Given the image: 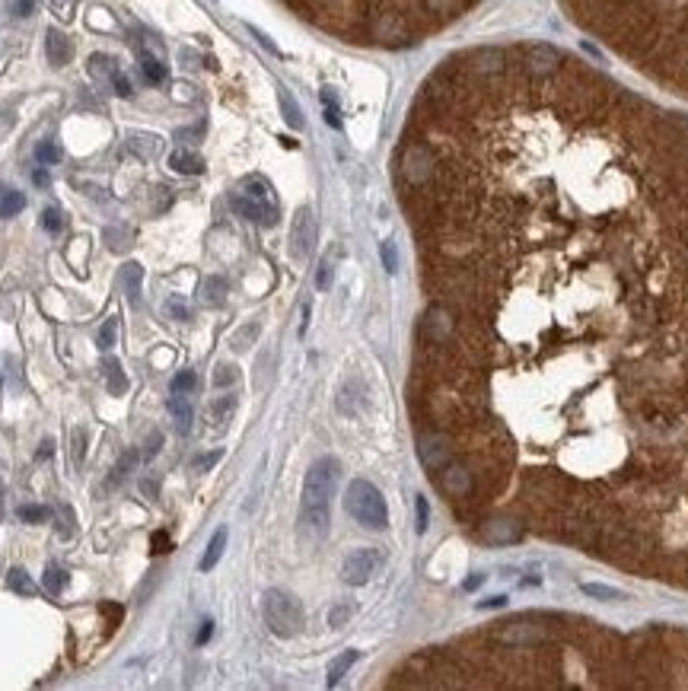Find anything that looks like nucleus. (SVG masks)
Segmentation results:
<instances>
[{"mask_svg": "<svg viewBox=\"0 0 688 691\" xmlns=\"http://www.w3.org/2000/svg\"><path fill=\"white\" fill-rule=\"evenodd\" d=\"M280 109H284V118H287V124L290 128H303V115H300V109H297V102H293V96L290 93H280Z\"/></svg>", "mask_w": 688, "mask_h": 691, "instance_id": "obj_28", "label": "nucleus"}, {"mask_svg": "<svg viewBox=\"0 0 688 691\" xmlns=\"http://www.w3.org/2000/svg\"><path fill=\"white\" fill-rule=\"evenodd\" d=\"M249 32H252V36H255V38H258V42H261V45H265V48H268V51H274V55H278V48H274V42H271V38H268V36H261V32H258V29H249Z\"/></svg>", "mask_w": 688, "mask_h": 691, "instance_id": "obj_57", "label": "nucleus"}, {"mask_svg": "<svg viewBox=\"0 0 688 691\" xmlns=\"http://www.w3.org/2000/svg\"><path fill=\"white\" fill-rule=\"evenodd\" d=\"M224 548H226V529H217V532H214V538L207 542L204 557L198 561V570H201V574H207V570L217 567V561L224 557Z\"/></svg>", "mask_w": 688, "mask_h": 691, "instance_id": "obj_17", "label": "nucleus"}, {"mask_svg": "<svg viewBox=\"0 0 688 691\" xmlns=\"http://www.w3.org/2000/svg\"><path fill=\"white\" fill-rule=\"evenodd\" d=\"M141 74L147 77V83L160 87V83L166 80V64L156 61V58H143V61H141Z\"/></svg>", "mask_w": 688, "mask_h": 691, "instance_id": "obj_26", "label": "nucleus"}, {"mask_svg": "<svg viewBox=\"0 0 688 691\" xmlns=\"http://www.w3.org/2000/svg\"><path fill=\"white\" fill-rule=\"evenodd\" d=\"M211 634H214V621L207 618V621L201 624V631H198V637H195V643H198V647H201V643H207V641H211Z\"/></svg>", "mask_w": 688, "mask_h": 691, "instance_id": "obj_51", "label": "nucleus"}, {"mask_svg": "<svg viewBox=\"0 0 688 691\" xmlns=\"http://www.w3.org/2000/svg\"><path fill=\"white\" fill-rule=\"evenodd\" d=\"M242 192H246V195H252L258 204H265V207L271 210V214H278V197H274L271 185H268V182L261 179V175H252V179H246V182H242Z\"/></svg>", "mask_w": 688, "mask_h": 691, "instance_id": "obj_15", "label": "nucleus"}, {"mask_svg": "<svg viewBox=\"0 0 688 691\" xmlns=\"http://www.w3.org/2000/svg\"><path fill=\"white\" fill-rule=\"evenodd\" d=\"M226 290H229V284H226L224 278H207L204 287H201V303H204V306H211V309L224 306V303H226Z\"/></svg>", "mask_w": 688, "mask_h": 691, "instance_id": "obj_18", "label": "nucleus"}, {"mask_svg": "<svg viewBox=\"0 0 688 691\" xmlns=\"http://www.w3.org/2000/svg\"><path fill=\"white\" fill-rule=\"evenodd\" d=\"M169 169H175L182 175H198V173H204V160L198 153H192V150H173Z\"/></svg>", "mask_w": 688, "mask_h": 691, "instance_id": "obj_16", "label": "nucleus"}, {"mask_svg": "<svg viewBox=\"0 0 688 691\" xmlns=\"http://www.w3.org/2000/svg\"><path fill=\"white\" fill-rule=\"evenodd\" d=\"M141 491L147 494L150 500H156V494H160V484H156V478H143V481H141Z\"/></svg>", "mask_w": 688, "mask_h": 691, "instance_id": "obj_52", "label": "nucleus"}, {"mask_svg": "<svg viewBox=\"0 0 688 691\" xmlns=\"http://www.w3.org/2000/svg\"><path fill=\"white\" fill-rule=\"evenodd\" d=\"M583 596L589 599H599V602H621V599H628L621 589H612V587H602V583H580Z\"/></svg>", "mask_w": 688, "mask_h": 691, "instance_id": "obj_23", "label": "nucleus"}, {"mask_svg": "<svg viewBox=\"0 0 688 691\" xmlns=\"http://www.w3.org/2000/svg\"><path fill=\"white\" fill-rule=\"evenodd\" d=\"M198 389V373L195 370H182L173 376V392H195Z\"/></svg>", "mask_w": 688, "mask_h": 691, "instance_id": "obj_32", "label": "nucleus"}, {"mask_svg": "<svg viewBox=\"0 0 688 691\" xmlns=\"http://www.w3.org/2000/svg\"><path fill=\"white\" fill-rule=\"evenodd\" d=\"M379 255H383V265H386V271H389V274H395V271H398V249H395V242H392V239H386L383 246H379Z\"/></svg>", "mask_w": 688, "mask_h": 691, "instance_id": "obj_33", "label": "nucleus"}, {"mask_svg": "<svg viewBox=\"0 0 688 691\" xmlns=\"http://www.w3.org/2000/svg\"><path fill=\"white\" fill-rule=\"evenodd\" d=\"M51 452H55V440H42V446H38L36 456L38 459H51Z\"/></svg>", "mask_w": 688, "mask_h": 691, "instance_id": "obj_55", "label": "nucleus"}, {"mask_svg": "<svg viewBox=\"0 0 688 691\" xmlns=\"http://www.w3.org/2000/svg\"><path fill=\"white\" fill-rule=\"evenodd\" d=\"M481 580H484L481 574H478V577H469V580H465V589H475V587H478V583H481Z\"/></svg>", "mask_w": 688, "mask_h": 691, "instance_id": "obj_59", "label": "nucleus"}, {"mask_svg": "<svg viewBox=\"0 0 688 691\" xmlns=\"http://www.w3.org/2000/svg\"><path fill=\"white\" fill-rule=\"evenodd\" d=\"M417 456H421L424 469L434 475L449 459H456V443L449 433L437 430V427H424V430H417Z\"/></svg>", "mask_w": 688, "mask_h": 691, "instance_id": "obj_6", "label": "nucleus"}, {"mask_svg": "<svg viewBox=\"0 0 688 691\" xmlns=\"http://www.w3.org/2000/svg\"><path fill=\"white\" fill-rule=\"evenodd\" d=\"M379 564H383V555H379L376 548H357V551H351V555L344 557L342 580L347 583V587H364V583L373 580V574H376Z\"/></svg>", "mask_w": 688, "mask_h": 691, "instance_id": "obj_9", "label": "nucleus"}, {"mask_svg": "<svg viewBox=\"0 0 688 691\" xmlns=\"http://www.w3.org/2000/svg\"><path fill=\"white\" fill-rule=\"evenodd\" d=\"M112 87H115V93H118V96H124V99H128L131 93H134V89H131V83H128V77H124V74H112Z\"/></svg>", "mask_w": 688, "mask_h": 691, "instance_id": "obj_48", "label": "nucleus"}, {"mask_svg": "<svg viewBox=\"0 0 688 691\" xmlns=\"http://www.w3.org/2000/svg\"><path fill=\"white\" fill-rule=\"evenodd\" d=\"M166 312H169V315H175L179 322H188V306H185L182 300H169V303H166Z\"/></svg>", "mask_w": 688, "mask_h": 691, "instance_id": "obj_46", "label": "nucleus"}, {"mask_svg": "<svg viewBox=\"0 0 688 691\" xmlns=\"http://www.w3.org/2000/svg\"><path fill=\"white\" fill-rule=\"evenodd\" d=\"M36 160L45 163V166H55V163H61V147L55 141H42L36 147Z\"/></svg>", "mask_w": 688, "mask_h": 691, "instance_id": "obj_27", "label": "nucleus"}, {"mask_svg": "<svg viewBox=\"0 0 688 691\" xmlns=\"http://www.w3.org/2000/svg\"><path fill=\"white\" fill-rule=\"evenodd\" d=\"M13 16H32L36 13V0H13Z\"/></svg>", "mask_w": 688, "mask_h": 691, "instance_id": "obj_47", "label": "nucleus"}, {"mask_svg": "<svg viewBox=\"0 0 688 691\" xmlns=\"http://www.w3.org/2000/svg\"><path fill=\"white\" fill-rule=\"evenodd\" d=\"M501 605H507V596H491L484 602H478V609H501Z\"/></svg>", "mask_w": 688, "mask_h": 691, "instance_id": "obj_53", "label": "nucleus"}, {"mask_svg": "<svg viewBox=\"0 0 688 691\" xmlns=\"http://www.w3.org/2000/svg\"><path fill=\"white\" fill-rule=\"evenodd\" d=\"M137 462H141V452H134V450H124V452H121V459H118V462H115L112 475H109V484H106V488H115L118 481H124V478H128L131 472H134V465H137Z\"/></svg>", "mask_w": 688, "mask_h": 691, "instance_id": "obj_19", "label": "nucleus"}, {"mask_svg": "<svg viewBox=\"0 0 688 691\" xmlns=\"http://www.w3.org/2000/svg\"><path fill=\"white\" fill-rule=\"evenodd\" d=\"M67 580H70L67 570L58 567V564H48V567H45V577H42V587H45V592H51V596H61L64 587H67Z\"/></svg>", "mask_w": 688, "mask_h": 691, "instance_id": "obj_20", "label": "nucleus"}, {"mask_svg": "<svg viewBox=\"0 0 688 691\" xmlns=\"http://www.w3.org/2000/svg\"><path fill=\"white\" fill-rule=\"evenodd\" d=\"M128 147L137 150L141 156H153L156 150H160V141H156V137H131Z\"/></svg>", "mask_w": 688, "mask_h": 691, "instance_id": "obj_35", "label": "nucleus"}, {"mask_svg": "<svg viewBox=\"0 0 688 691\" xmlns=\"http://www.w3.org/2000/svg\"><path fill=\"white\" fill-rule=\"evenodd\" d=\"M351 611H354L351 605H342V609H335V611H332V618H329V621L335 624V628H342V624L347 621V618H351Z\"/></svg>", "mask_w": 688, "mask_h": 691, "instance_id": "obj_49", "label": "nucleus"}, {"mask_svg": "<svg viewBox=\"0 0 688 691\" xmlns=\"http://www.w3.org/2000/svg\"><path fill=\"white\" fill-rule=\"evenodd\" d=\"M434 481L456 510H462V506L471 500V494H475V475H471V469L459 456L449 459L440 472H434Z\"/></svg>", "mask_w": 688, "mask_h": 691, "instance_id": "obj_5", "label": "nucleus"}, {"mask_svg": "<svg viewBox=\"0 0 688 691\" xmlns=\"http://www.w3.org/2000/svg\"><path fill=\"white\" fill-rule=\"evenodd\" d=\"M357 656H360L357 650H344V653L338 656L335 663H332V666H329V685H338V682L344 679V673L354 666V663H357Z\"/></svg>", "mask_w": 688, "mask_h": 691, "instance_id": "obj_25", "label": "nucleus"}, {"mask_svg": "<svg viewBox=\"0 0 688 691\" xmlns=\"http://www.w3.org/2000/svg\"><path fill=\"white\" fill-rule=\"evenodd\" d=\"M220 459H224V450H211V452H198V456H195V459H192V472H198V475H201V472H211V469H214V465H217V462H220Z\"/></svg>", "mask_w": 688, "mask_h": 691, "instance_id": "obj_29", "label": "nucleus"}, {"mask_svg": "<svg viewBox=\"0 0 688 691\" xmlns=\"http://www.w3.org/2000/svg\"><path fill=\"white\" fill-rule=\"evenodd\" d=\"M229 204H233L236 214L246 217V220H252V223H261V227H274V223H278V214H271L265 204H258L252 195L242 192V188H239V192H233Z\"/></svg>", "mask_w": 688, "mask_h": 691, "instance_id": "obj_11", "label": "nucleus"}, {"mask_svg": "<svg viewBox=\"0 0 688 691\" xmlns=\"http://www.w3.org/2000/svg\"><path fill=\"white\" fill-rule=\"evenodd\" d=\"M478 535L488 545H513L526 535V523L523 516H513V513H484L478 519Z\"/></svg>", "mask_w": 688, "mask_h": 691, "instance_id": "obj_7", "label": "nucleus"}, {"mask_svg": "<svg viewBox=\"0 0 688 691\" xmlns=\"http://www.w3.org/2000/svg\"><path fill=\"white\" fill-rule=\"evenodd\" d=\"M160 450H163V433H160V430H153V433H150V440H147V443H143L141 459H143V462H153V459H156V452H160Z\"/></svg>", "mask_w": 688, "mask_h": 691, "instance_id": "obj_40", "label": "nucleus"}, {"mask_svg": "<svg viewBox=\"0 0 688 691\" xmlns=\"http://www.w3.org/2000/svg\"><path fill=\"white\" fill-rule=\"evenodd\" d=\"M83 456H87V430L77 427V430H74V465H77V469L83 465Z\"/></svg>", "mask_w": 688, "mask_h": 691, "instance_id": "obj_42", "label": "nucleus"}, {"mask_svg": "<svg viewBox=\"0 0 688 691\" xmlns=\"http://www.w3.org/2000/svg\"><path fill=\"white\" fill-rule=\"evenodd\" d=\"M415 506H417V532H427V523H430L427 497H417V500H415Z\"/></svg>", "mask_w": 688, "mask_h": 691, "instance_id": "obj_44", "label": "nucleus"}, {"mask_svg": "<svg viewBox=\"0 0 688 691\" xmlns=\"http://www.w3.org/2000/svg\"><path fill=\"white\" fill-rule=\"evenodd\" d=\"M166 408H169V414H173V420H175V430H179V433H188V430H192L195 411H192V405H188L185 392H175L173 398L166 401Z\"/></svg>", "mask_w": 688, "mask_h": 691, "instance_id": "obj_13", "label": "nucleus"}, {"mask_svg": "<svg viewBox=\"0 0 688 691\" xmlns=\"http://www.w3.org/2000/svg\"><path fill=\"white\" fill-rule=\"evenodd\" d=\"M102 611H106V615H109V618H112V624H118V621H121V615H124V611H121V609H118V605H109V602H106V605H102Z\"/></svg>", "mask_w": 688, "mask_h": 691, "instance_id": "obj_56", "label": "nucleus"}, {"mask_svg": "<svg viewBox=\"0 0 688 691\" xmlns=\"http://www.w3.org/2000/svg\"><path fill=\"white\" fill-rule=\"evenodd\" d=\"M342 462L335 456H322L310 465L303 478V504H300V529L310 538H322L329 532V504L335 497Z\"/></svg>", "mask_w": 688, "mask_h": 691, "instance_id": "obj_1", "label": "nucleus"}, {"mask_svg": "<svg viewBox=\"0 0 688 691\" xmlns=\"http://www.w3.org/2000/svg\"><path fill=\"white\" fill-rule=\"evenodd\" d=\"M6 587H10L13 592H19V596H36L38 587L32 583V577L26 574L23 567H13L10 574H6Z\"/></svg>", "mask_w": 688, "mask_h": 691, "instance_id": "obj_22", "label": "nucleus"}, {"mask_svg": "<svg viewBox=\"0 0 688 691\" xmlns=\"http://www.w3.org/2000/svg\"><path fill=\"white\" fill-rule=\"evenodd\" d=\"M45 55H48L51 67H64L74 58V45H70V38L61 29H48V36H45Z\"/></svg>", "mask_w": 688, "mask_h": 691, "instance_id": "obj_12", "label": "nucleus"}, {"mask_svg": "<svg viewBox=\"0 0 688 691\" xmlns=\"http://www.w3.org/2000/svg\"><path fill=\"white\" fill-rule=\"evenodd\" d=\"M233 411H236V395H220V398L211 401V420L217 427L226 424V420L233 418Z\"/></svg>", "mask_w": 688, "mask_h": 691, "instance_id": "obj_24", "label": "nucleus"}, {"mask_svg": "<svg viewBox=\"0 0 688 691\" xmlns=\"http://www.w3.org/2000/svg\"><path fill=\"white\" fill-rule=\"evenodd\" d=\"M166 551H173V538L166 535V532H153V555H166Z\"/></svg>", "mask_w": 688, "mask_h": 691, "instance_id": "obj_45", "label": "nucleus"}, {"mask_svg": "<svg viewBox=\"0 0 688 691\" xmlns=\"http://www.w3.org/2000/svg\"><path fill=\"white\" fill-rule=\"evenodd\" d=\"M261 615L271 634L278 637H293L303 631V605L287 589H268L261 599Z\"/></svg>", "mask_w": 688, "mask_h": 691, "instance_id": "obj_3", "label": "nucleus"}, {"mask_svg": "<svg viewBox=\"0 0 688 691\" xmlns=\"http://www.w3.org/2000/svg\"><path fill=\"white\" fill-rule=\"evenodd\" d=\"M48 516H51L48 506H32V504L19 506V519H23V523H45Z\"/></svg>", "mask_w": 688, "mask_h": 691, "instance_id": "obj_34", "label": "nucleus"}, {"mask_svg": "<svg viewBox=\"0 0 688 691\" xmlns=\"http://www.w3.org/2000/svg\"><path fill=\"white\" fill-rule=\"evenodd\" d=\"M552 628L548 624H526V618L516 621H497V628L488 634L491 643L501 650H539L552 643Z\"/></svg>", "mask_w": 688, "mask_h": 691, "instance_id": "obj_4", "label": "nucleus"}, {"mask_svg": "<svg viewBox=\"0 0 688 691\" xmlns=\"http://www.w3.org/2000/svg\"><path fill=\"white\" fill-rule=\"evenodd\" d=\"M141 281H143V268L137 265V261H128V265L121 268V290L128 296L131 306L141 303Z\"/></svg>", "mask_w": 688, "mask_h": 691, "instance_id": "obj_14", "label": "nucleus"}, {"mask_svg": "<svg viewBox=\"0 0 688 691\" xmlns=\"http://www.w3.org/2000/svg\"><path fill=\"white\" fill-rule=\"evenodd\" d=\"M102 370H106V383H109V392H112V395H121L124 389H128V376H124L121 364H118L115 357H106Z\"/></svg>", "mask_w": 688, "mask_h": 691, "instance_id": "obj_21", "label": "nucleus"}, {"mask_svg": "<svg viewBox=\"0 0 688 691\" xmlns=\"http://www.w3.org/2000/svg\"><path fill=\"white\" fill-rule=\"evenodd\" d=\"M58 532H61V538L74 535V510L70 506H58Z\"/></svg>", "mask_w": 688, "mask_h": 691, "instance_id": "obj_37", "label": "nucleus"}, {"mask_svg": "<svg viewBox=\"0 0 688 691\" xmlns=\"http://www.w3.org/2000/svg\"><path fill=\"white\" fill-rule=\"evenodd\" d=\"M115 332H118V319H106V325H102L99 334H96V344H99L102 351H109V347L115 344Z\"/></svg>", "mask_w": 688, "mask_h": 691, "instance_id": "obj_36", "label": "nucleus"}, {"mask_svg": "<svg viewBox=\"0 0 688 691\" xmlns=\"http://www.w3.org/2000/svg\"><path fill=\"white\" fill-rule=\"evenodd\" d=\"M290 242H293V255L297 259H306L312 252V242H316V220H312V210L310 207H300L297 217H293V233H290Z\"/></svg>", "mask_w": 688, "mask_h": 691, "instance_id": "obj_10", "label": "nucleus"}, {"mask_svg": "<svg viewBox=\"0 0 688 691\" xmlns=\"http://www.w3.org/2000/svg\"><path fill=\"white\" fill-rule=\"evenodd\" d=\"M322 102H325V121L332 128H342V111H338V99L332 89H322Z\"/></svg>", "mask_w": 688, "mask_h": 691, "instance_id": "obj_30", "label": "nucleus"}, {"mask_svg": "<svg viewBox=\"0 0 688 691\" xmlns=\"http://www.w3.org/2000/svg\"><path fill=\"white\" fill-rule=\"evenodd\" d=\"M32 182H36V185H48V173H45V169H36V173H32Z\"/></svg>", "mask_w": 688, "mask_h": 691, "instance_id": "obj_58", "label": "nucleus"}, {"mask_svg": "<svg viewBox=\"0 0 688 691\" xmlns=\"http://www.w3.org/2000/svg\"><path fill=\"white\" fill-rule=\"evenodd\" d=\"M344 510H347V516L357 519L364 529L383 532L386 526H389V506H386V497L379 494L376 484L364 481V478H357V481L347 484Z\"/></svg>", "mask_w": 688, "mask_h": 691, "instance_id": "obj_2", "label": "nucleus"}, {"mask_svg": "<svg viewBox=\"0 0 688 691\" xmlns=\"http://www.w3.org/2000/svg\"><path fill=\"white\" fill-rule=\"evenodd\" d=\"M255 334H258V325H255V322H252V325H246V328H242V332L233 338V347H236V351H246V347H249V341H252Z\"/></svg>", "mask_w": 688, "mask_h": 691, "instance_id": "obj_43", "label": "nucleus"}, {"mask_svg": "<svg viewBox=\"0 0 688 691\" xmlns=\"http://www.w3.org/2000/svg\"><path fill=\"white\" fill-rule=\"evenodd\" d=\"M10 128H13V115H10V111H0V141L6 137V131H10Z\"/></svg>", "mask_w": 688, "mask_h": 691, "instance_id": "obj_54", "label": "nucleus"}, {"mask_svg": "<svg viewBox=\"0 0 688 691\" xmlns=\"http://www.w3.org/2000/svg\"><path fill=\"white\" fill-rule=\"evenodd\" d=\"M42 227L48 229V233H61V227H64L61 210H58V207H45L42 210Z\"/></svg>", "mask_w": 688, "mask_h": 691, "instance_id": "obj_38", "label": "nucleus"}, {"mask_svg": "<svg viewBox=\"0 0 688 691\" xmlns=\"http://www.w3.org/2000/svg\"><path fill=\"white\" fill-rule=\"evenodd\" d=\"M520 61L523 67H526V74L533 77V80H552L555 74L561 70V64H564V55H561L558 48H552V45L539 42V45H520Z\"/></svg>", "mask_w": 688, "mask_h": 691, "instance_id": "obj_8", "label": "nucleus"}, {"mask_svg": "<svg viewBox=\"0 0 688 691\" xmlns=\"http://www.w3.org/2000/svg\"><path fill=\"white\" fill-rule=\"evenodd\" d=\"M89 74H93V77L115 74V64H112V58H106V55H93V58H89Z\"/></svg>", "mask_w": 688, "mask_h": 691, "instance_id": "obj_39", "label": "nucleus"}, {"mask_svg": "<svg viewBox=\"0 0 688 691\" xmlns=\"http://www.w3.org/2000/svg\"><path fill=\"white\" fill-rule=\"evenodd\" d=\"M316 284H319V290H325V287L332 284V265H329V261H322V268H319V278H316Z\"/></svg>", "mask_w": 688, "mask_h": 691, "instance_id": "obj_50", "label": "nucleus"}, {"mask_svg": "<svg viewBox=\"0 0 688 691\" xmlns=\"http://www.w3.org/2000/svg\"><path fill=\"white\" fill-rule=\"evenodd\" d=\"M0 519H4V484H0Z\"/></svg>", "mask_w": 688, "mask_h": 691, "instance_id": "obj_60", "label": "nucleus"}, {"mask_svg": "<svg viewBox=\"0 0 688 691\" xmlns=\"http://www.w3.org/2000/svg\"><path fill=\"white\" fill-rule=\"evenodd\" d=\"M26 207V197L19 192H6L4 201H0V217H16L19 210Z\"/></svg>", "mask_w": 688, "mask_h": 691, "instance_id": "obj_31", "label": "nucleus"}, {"mask_svg": "<svg viewBox=\"0 0 688 691\" xmlns=\"http://www.w3.org/2000/svg\"><path fill=\"white\" fill-rule=\"evenodd\" d=\"M233 383H236V366L220 364L217 370H214V386H217V389H224V386H233Z\"/></svg>", "mask_w": 688, "mask_h": 691, "instance_id": "obj_41", "label": "nucleus"}]
</instances>
